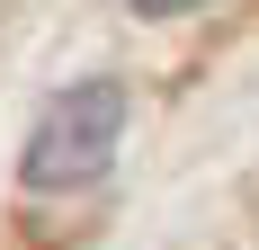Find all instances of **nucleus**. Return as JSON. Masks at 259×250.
Returning a JSON list of instances; mask_svg holds the SVG:
<instances>
[{
    "instance_id": "1",
    "label": "nucleus",
    "mask_w": 259,
    "mask_h": 250,
    "mask_svg": "<svg viewBox=\"0 0 259 250\" xmlns=\"http://www.w3.org/2000/svg\"><path fill=\"white\" fill-rule=\"evenodd\" d=\"M116 143H125V90H116V80H80V90H63V99L45 107V125L27 134L18 179L27 188H90V179L116 161Z\"/></svg>"
},
{
    "instance_id": "2",
    "label": "nucleus",
    "mask_w": 259,
    "mask_h": 250,
    "mask_svg": "<svg viewBox=\"0 0 259 250\" xmlns=\"http://www.w3.org/2000/svg\"><path fill=\"white\" fill-rule=\"evenodd\" d=\"M143 18H170V9H197V0H134Z\"/></svg>"
}]
</instances>
